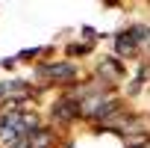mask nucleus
Returning a JSON list of instances; mask_svg holds the SVG:
<instances>
[{"instance_id": "obj_1", "label": "nucleus", "mask_w": 150, "mask_h": 148, "mask_svg": "<svg viewBox=\"0 0 150 148\" xmlns=\"http://www.w3.org/2000/svg\"><path fill=\"white\" fill-rule=\"evenodd\" d=\"M38 71V77H44L47 83H62V86H74V83H80V68L74 65V62H44L35 68Z\"/></svg>"}, {"instance_id": "obj_2", "label": "nucleus", "mask_w": 150, "mask_h": 148, "mask_svg": "<svg viewBox=\"0 0 150 148\" xmlns=\"http://www.w3.org/2000/svg\"><path fill=\"white\" fill-rule=\"evenodd\" d=\"M50 119H53V124H74L77 119H83V113H80V101L74 98V95H62V98H56L53 107H50Z\"/></svg>"}, {"instance_id": "obj_3", "label": "nucleus", "mask_w": 150, "mask_h": 148, "mask_svg": "<svg viewBox=\"0 0 150 148\" xmlns=\"http://www.w3.org/2000/svg\"><path fill=\"white\" fill-rule=\"evenodd\" d=\"M33 86L27 80H18V77H9V80H0V104L9 107V104H21V101H30L33 98Z\"/></svg>"}, {"instance_id": "obj_4", "label": "nucleus", "mask_w": 150, "mask_h": 148, "mask_svg": "<svg viewBox=\"0 0 150 148\" xmlns=\"http://www.w3.org/2000/svg\"><path fill=\"white\" fill-rule=\"evenodd\" d=\"M135 53H138V42L129 36V30H121L115 36V56L127 59V56H135Z\"/></svg>"}, {"instance_id": "obj_5", "label": "nucleus", "mask_w": 150, "mask_h": 148, "mask_svg": "<svg viewBox=\"0 0 150 148\" xmlns=\"http://www.w3.org/2000/svg\"><path fill=\"white\" fill-rule=\"evenodd\" d=\"M68 53H71V56H88V53H91V45H88V42H77V45H68Z\"/></svg>"}, {"instance_id": "obj_6", "label": "nucleus", "mask_w": 150, "mask_h": 148, "mask_svg": "<svg viewBox=\"0 0 150 148\" xmlns=\"http://www.w3.org/2000/svg\"><path fill=\"white\" fill-rule=\"evenodd\" d=\"M44 53V47H33V50H24V53H18V59H35V56H41Z\"/></svg>"}]
</instances>
